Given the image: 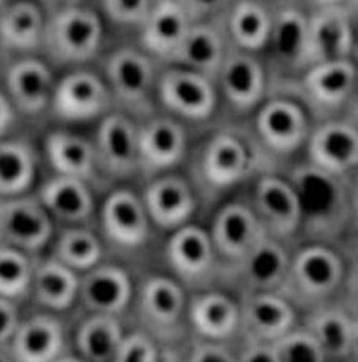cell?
<instances>
[{"label": "cell", "instance_id": "cell-1", "mask_svg": "<svg viewBox=\"0 0 358 362\" xmlns=\"http://www.w3.org/2000/svg\"><path fill=\"white\" fill-rule=\"evenodd\" d=\"M102 39L104 28L96 11L72 5L47 23L43 43L54 61L81 64L97 54Z\"/></svg>", "mask_w": 358, "mask_h": 362}, {"label": "cell", "instance_id": "cell-2", "mask_svg": "<svg viewBox=\"0 0 358 362\" xmlns=\"http://www.w3.org/2000/svg\"><path fill=\"white\" fill-rule=\"evenodd\" d=\"M107 86L131 112H147L156 90V72L150 54L123 47L113 52L105 64Z\"/></svg>", "mask_w": 358, "mask_h": 362}, {"label": "cell", "instance_id": "cell-3", "mask_svg": "<svg viewBox=\"0 0 358 362\" xmlns=\"http://www.w3.org/2000/svg\"><path fill=\"white\" fill-rule=\"evenodd\" d=\"M156 91L167 110L186 120H207L217 107L212 78L184 67H171L162 72Z\"/></svg>", "mask_w": 358, "mask_h": 362}, {"label": "cell", "instance_id": "cell-4", "mask_svg": "<svg viewBox=\"0 0 358 362\" xmlns=\"http://www.w3.org/2000/svg\"><path fill=\"white\" fill-rule=\"evenodd\" d=\"M358 86V66L352 58L320 62L306 69L301 91L317 114H333L354 98Z\"/></svg>", "mask_w": 358, "mask_h": 362}, {"label": "cell", "instance_id": "cell-5", "mask_svg": "<svg viewBox=\"0 0 358 362\" xmlns=\"http://www.w3.org/2000/svg\"><path fill=\"white\" fill-rule=\"evenodd\" d=\"M112 93L94 72L77 71L54 86L53 112L66 122L93 120L110 107Z\"/></svg>", "mask_w": 358, "mask_h": 362}, {"label": "cell", "instance_id": "cell-6", "mask_svg": "<svg viewBox=\"0 0 358 362\" xmlns=\"http://www.w3.org/2000/svg\"><path fill=\"white\" fill-rule=\"evenodd\" d=\"M352 37L345 5L320 7L307 18L304 69L350 58Z\"/></svg>", "mask_w": 358, "mask_h": 362}, {"label": "cell", "instance_id": "cell-7", "mask_svg": "<svg viewBox=\"0 0 358 362\" xmlns=\"http://www.w3.org/2000/svg\"><path fill=\"white\" fill-rule=\"evenodd\" d=\"M53 235L49 212L32 198L0 202V238L21 251H39Z\"/></svg>", "mask_w": 358, "mask_h": 362}, {"label": "cell", "instance_id": "cell-8", "mask_svg": "<svg viewBox=\"0 0 358 362\" xmlns=\"http://www.w3.org/2000/svg\"><path fill=\"white\" fill-rule=\"evenodd\" d=\"M256 131L275 153H292L306 141L309 123L304 109L285 98L269 99L256 115Z\"/></svg>", "mask_w": 358, "mask_h": 362}, {"label": "cell", "instance_id": "cell-9", "mask_svg": "<svg viewBox=\"0 0 358 362\" xmlns=\"http://www.w3.org/2000/svg\"><path fill=\"white\" fill-rule=\"evenodd\" d=\"M309 157L320 171L331 176L358 166V127L352 122H326L309 139Z\"/></svg>", "mask_w": 358, "mask_h": 362}, {"label": "cell", "instance_id": "cell-10", "mask_svg": "<svg viewBox=\"0 0 358 362\" xmlns=\"http://www.w3.org/2000/svg\"><path fill=\"white\" fill-rule=\"evenodd\" d=\"M217 78L226 101L239 112L252 110L265 98L266 74L252 53H226Z\"/></svg>", "mask_w": 358, "mask_h": 362}, {"label": "cell", "instance_id": "cell-11", "mask_svg": "<svg viewBox=\"0 0 358 362\" xmlns=\"http://www.w3.org/2000/svg\"><path fill=\"white\" fill-rule=\"evenodd\" d=\"M96 158L113 176H129L139 165V129L126 115H107L97 129Z\"/></svg>", "mask_w": 358, "mask_h": 362}, {"label": "cell", "instance_id": "cell-12", "mask_svg": "<svg viewBox=\"0 0 358 362\" xmlns=\"http://www.w3.org/2000/svg\"><path fill=\"white\" fill-rule=\"evenodd\" d=\"M265 236L260 217L247 206L232 203L220 209L212 227L215 251L226 259L241 260Z\"/></svg>", "mask_w": 358, "mask_h": 362}, {"label": "cell", "instance_id": "cell-13", "mask_svg": "<svg viewBox=\"0 0 358 362\" xmlns=\"http://www.w3.org/2000/svg\"><path fill=\"white\" fill-rule=\"evenodd\" d=\"M193 26L191 18L177 0H155L141 26L145 52L169 61Z\"/></svg>", "mask_w": 358, "mask_h": 362}, {"label": "cell", "instance_id": "cell-14", "mask_svg": "<svg viewBox=\"0 0 358 362\" xmlns=\"http://www.w3.org/2000/svg\"><path fill=\"white\" fill-rule=\"evenodd\" d=\"M8 99L26 115H37L52 103L54 83L45 62L23 58L13 62L7 72Z\"/></svg>", "mask_w": 358, "mask_h": 362}, {"label": "cell", "instance_id": "cell-15", "mask_svg": "<svg viewBox=\"0 0 358 362\" xmlns=\"http://www.w3.org/2000/svg\"><path fill=\"white\" fill-rule=\"evenodd\" d=\"M102 227L112 243L123 247L143 245L148 235V214L133 192L118 190L105 199Z\"/></svg>", "mask_w": 358, "mask_h": 362}, {"label": "cell", "instance_id": "cell-16", "mask_svg": "<svg viewBox=\"0 0 358 362\" xmlns=\"http://www.w3.org/2000/svg\"><path fill=\"white\" fill-rule=\"evenodd\" d=\"M64 329L53 316L39 315L18 326L8 349L16 362H54L64 356Z\"/></svg>", "mask_w": 358, "mask_h": 362}, {"label": "cell", "instance_id": "cell-17", "mask_svg": "<svg viewBox=\"0 0 358 362\" xmlns=\"http://www.w3.org/2000/svg\"><path fill=\"white\" fill-rule=\"evenodd\" d=\"M255 204L261 221L274 235L288 236L297 232L303 208L298 192L285 180L263 177L256 185Z\"/></svg>", "mask_w": 358, "mask_h": 362}, {"label": "cell", "instance_id": "cell-18", "mask_svg": "<svg viewBox=\"0 0 358 362\" xmlns=\"http://www.w3.org/2000/svg\"><path fill=\"white\" fill-rule=\"evenodd\" d=\"M293 284L307 297L328 296L341 283L344 267L336 252L323 246H309L301 251L288 270Z\"/></svg>", "mask_w": 358, "mask_h": 362}, {"label": "cell", "instance_id": "cell-19", "mask_svg": "<svg viewBox=\"0 0 358 362\" xmlns=\"http://www.w3.org/2000/svg\"><path fill=\"white\" fill-rule=\"evenodd\" d=\"M294 311L290 303L271 292H258L247 298L241 311V324L249 340L275 343L290 332Z\"/></svg>", "mask_w": 358, "mask_h": 362}, {"label": "cell", "instance_id": "cell-20", "mask_svg": "<svg viewBox=\"0 0 358 362\" xmlns=\"http://www.w3.org/2000/svg\"><path fill=\"white\" fill-rule=\"evenodd\" d=\"M185 131L171 118H155L139 129V165L162 171L177 165L185 153Z\"/></svg>", "mask_w": 358, "mask_h": 362}, {"label": "cell", "instance_id": "cell-21", "mask_svg": "<svg viewBox=\"0 0 358 362\" xmlns=\"http://www.w3.org/2000/svg\"><path fill=\"white\" fill-rule=\"evenodd\" d=\"M225 56V40L220 30L207 23H193L169 61L177 67L213 78L217 77Z\"/></svg>", "mask_w": 358, "mask_h": 362}, {"label": "cell", "instance_id": "cell-22", "mask_svg": "<svg viewBox=\"0 0 358 362\" xmlns=\"http://www.w3.org/2000/svg\"><path fill=\"white\" fill-rule=\"evenodd\" d=\"M143 206L158 227L180 228L194 212V197L185 180L167 176L148 187Z\"/></svg>", "mask_w": 358, "mask_h": 362}, {"label": "cell", "instance_id": "cell-23", "mask_svg": "<svg viewBox=\"0 0 358 362\" xmlns=\"http://www.w3.org/2000/svg\"><path fill=\"white\" fill-rule=\"evenodd\" d=\"M307 18L297 7H284L273 15L268 48L278 67L285 71L304 69Z\"/></svg>", "mask_w": 358, "mask_h": 362}, {"label": "cell", "instance_id": "cell-24", "mask_svg": "<svg viewBox=\"0 0 358 362\" xmlns=\"http://www.w3.org/2000/svg\"><path fill=\"white\" fill-rule=\"evenodd\" d=\"M45 18L34 0H18L0 10V43L15 52L29 53L45 39Z\"/></svg>", "mask_w": 358, "mask_h": 362}, {"label": "cell", "instance_id": "cell-25", "mask_svg": "<svg viewBox=\"0 0 358 362\" xmlns=\"http://www.w3.org/2000/svg\"><path fill=\"white\" fill-rule=\"evenodd\" d=\"M249 168V152L236 136L220 133L207 144L201 160V171L207 182L226 189L237 184L246 176Z\"/></svg>", "mask_w": 358, "mask_h": 362}, {"label": "cell", "instance_id": "cell-26", "mask_svg": "<svg viewBox=\"0 0 358 362\" xmlns=\"http://www.w3.org/2000/svg\"><path fill=\"white\" fill-rule=\"evenodd\" d=\"M83 303L94 313L115 316L128 307L131 281L118 267H102L86 274L80 283Z\"/></svg>", "mask_w": 358, "mask_h": 362}, {"label": "cell", "instance_id": "cell-27", "mask_svg": "<svg viewBox=\"0 0 358 362\" xmlns=\"http://www.w3.org/2000/svg\"><path fill=\"white\" fill-rule=\"evenodd\" d=\"M212 238L203 228L184 226L177 228L167 245V259L181 278L193 281L209 272L213 262Z\"/></svg>", "mask_w": 358, "mask_h": 362}, {"label": "cell", "instance_id": "cell-28", "mask_svg": "<svg viewBox=\"0 0 358 362\" xmlns=\"http://www.w3.org/2000/svg\"><path fill=\"white\" fill-rule=\"evenodd\" d=\"M273 15L258 0H237L228 11L226 29L234 45L247 53L268 47Z\"/></svg>", "mask_w": 358, "mask_h": 362}, {"label": "cell", "instance_id": "cell-29", "mask_svg": "<svg viewBox=\"0 0 358 362\" xmlns=\"http://www.w3.org/2000/svg\"><path fill=\"white\" fill-rule=\"evenodd\" d=\"M190 321L201 337L222 343L236 332L241 324V311L223 294H203L191 300Z\"/></svg>", "mask_w": 358, "mask_h": 362}, {"label": "cell", "instance_id": "cell-30", "mask_svg": "<svg viewBox=\"0 0 358 362\" xmlns=\"http://www.w3.org/2000/svg\"><path fill=\"white\" fill-rule=\"evenodd\" d=\"M40 203L53 216L67 222L86 221L93 212V195L85 180L61 174L42 187Z\"/></svg>", "mask_w": 358, "mask_h": 362}, {"label": "cell", "instance_id": "cell-31", "mask_svg": "<svg viewBox=\"0 0 358 362\" xmlns=\"http://www.w3.org/2000/svg\"><path fill=\"white\" fill-rule=\"evenodd\" d=\"M47 157L61 176L86 180L96 166V148L83 137L64 131H54L47 137Z\"/></svg>", "mask_w": 358, "mask_h": 362}, {"label": "cell", "instance_id": "cell-32", "mask_svg": "<svg viewBox=\"0 0 358 362\" xmlns=\"http://www.w3.org/2000/svg\"><path fill=\"white\" fill-rule=\"evenodd\" d=\"M241 260L247 281L261 292H268L284 283L290 270L284 247L266 235Z\"/></svg>", "mask_w": 358, "mask_h": 362}, {"label": "cell", "instance_id": "cell-33", "mask_svg": "<svg viewBox=\"0 0 358 362\" xmlns=\"http://www.w3.org/2000/svg\"><path fill=\"white\" fill-rule=\"evenodd\" d=\"M32 286L37 302L54 311L67 310L80 291V281L72 268L59 260H48L35 268Z\"/></svg>", "mask_w": 358, "mask_h": 362}, {"label": "cell", "instance_id": "cell-34", "mask_svg": "<svg viewBox=\"0 0 358 362\" xmlns=\"http://www.w3.org/2000/svg\"><path fill=\"white\" fill-rule=\"evenodd\" d=\"M184 292L172 279L155 276L142 287L141 311L148 324L169 329L180 321L184 311Z\"/></svg>", "mask_w": 358, "mask_h": 362}, {"label": "cell", "instance_id": "cell-35", "mask_svg": "<svg viewBox=\"0 0 358 362\" xmlns=\"http://www.w3.org/2000/svg\"><path fill=\"white\" fill-rule=\"evenodd\" d=\"M124 339L115 316L96 313L86 320L75 337L80 358L88 362H112Z\"/></svg>", "mask_w": 358, "mask_h": 362}, {"label": "cell", "instance_id": "cell-36", "mask_svg": "<svg viewBox=\"0 0 358 362\" xmlns=\"http://www.w3.org/2000/svg\"><path fill=\"white\" fill-rule=\"evenodd\" d=\"M354 317L338 308L317 311L311 317L309 332L316 337L328 361H349Z\"/></svg>", "mask_w": 358, "mask_h": 362}, {"label": "cell", "instance_id": "cell-37", "mask_svg": "<svg viewBox=\"0 0 358 362\" xmlns=\"http://www.w3.org/2000/svg\"><path fill=\"white\" fill-rule=\"evenodd\" d=\"M35 160L29 146L18 141L0 142V195L18 197L34 182Z\"/></svg>", "mask_w": 358, "mask_h": 362}, {"label": "cell", "instance_id": "cell-38", "mask_svg": "<svg viewBox=\"0 0 358 362\" xmlns=\"http://www.w3.org/2000/svg\"><path fill=\"white\" fill-rule=\"evenodd\" d=\"M102 259V246L88 230L72 228L61 235L56 245V260L72 270H90Z\"/></svg>", "mask_w": 358, "mask_h": 362}, {"label": "cell", "instance_id": "cell-39", "mask_svg": "<svg viewBox=\"0 0 358 362\" xmlns=\"http://www.w3.org/2000/svg\"><path fill=\"white\" fill-rule=\"evenodd\" d=\"M34 268L21 249L0 246V297L16 300L32 286Z\"/></svg>", "mask_w": 358, "mask_h": 362}, {"label": "cell", "instance_id": "cell-40", "mask_svg": "<svg viewBox=\"0 0 358 362\" xmlns=\"http://www.w3.org/2000/svg\"><path fill=\"white\" fill-rule=\"evenodd\" d=\"M280 362H328L325 351L309 330H290L274 343Z\"/></svg>", "mask_w": 358, "mask_h": 362}, {"label": "cell", "instance_id": "cell-41", "mask_svg": "<svg viewBox=\"0 0 358 362\" xmlns=\"http://www.w3.org/2000/svg\"><path fill=\"white\" fill-rule=\"evenodd\" d=\"M153 0H100V7L109 20L119 26H142Z\"/></svg>", "mask_w": 358, "mask_h": 362}, {"label": "cell", "instance_id": "cell-42", "mask_svg": "<svg viewBox=\"0 0 358 362\" xmlns=\"http://www.w3.org/2000/svg\"><path fill=\"white\" fill-rule=\"evenodd\" d=\"M161 353L148 335H126L112 362H158Z\"/></svg>", "mask_w": 358, "mask_h": 362}, {"label": "cell", "instance_id": "cell-43", "mask_svg": "<svg viewBox=\"0 0 358 362\" xmlns=\"http://www.w3.org/2000/svg\"><path fill=\"white\" fill-rule=\"evenodd\" d=\"M184 362H239L237 354L222 345L220 341L196 343L188 353Z\"/></svg>", "mask_w": 358, "mask_h": 362}, {"label": "cell", "instance_id": "cell-44", "mask_svg": "<svg viewBox=\"0 0 358 362\" xmlns=\"http://www.w3.org/2000/svg\"><path fill=\"white\" fill-rule=\"evenodd\" d=\"M20 326L13 300L0 297V348H7Z\"/></svg>", "mask_w": 358, "mask_h": 362}, {"label": "cell", "instance_id": "cell-45", "mask_svg": "<svg viewBox=\"0 0 358 362\" xmlns=\"http://www.w3.org/2000/svg\"><path fill=\"white\" fill-rule=\"evenodd\" d=\"M193 23H203V20L223 10L231 0H177Z\"/></svg>", "mask_w": 358, "mask_h": 362}, {"label": "cell", "instance_id": "cell-46", "mask_svg": "<svg viewBox=\"0 0 358 362\" xmlns=\"http://www.w3.org/2000/svg\"><path fill=\"white\" fill-rule=\"evenodd\" d=\"M239 362H280L274 343L249 340L241 353L237 354Z\"/></svg>", "mask_w": 358, "mask_h": 362}, {"label": "cell", "instance_id": "cell-47", "mask_svg": "<svg viewBox=\"0 0 358 362\" xmlns=\"http://www.w3.org/2000/svg\"><path fill=\"white\" fill-rule=\"evenodd\" d=\"M345 10H347L350 37H352L350 58L354 59L358 66V0H350L349 4H345Z\"/></svg>", "mask_w": 358, "mask_h": 362}, {"label": "cell", "instance_id": "cell-48", "mask_svg": "<svg viewBox=\"0 0 358 362\" xmlns=\"http://www.w3.org/2000/svg\"><path fill=\"white\" fill-rule=\"evenodd\" d=\"M15 123V105L10 99L0 93V137L8 133L11 124Z\"/></svg>", "mask_w": 358, "mask_h": 362}, {"label": "cell", "instance_id": "cell-49", "mask_svg": "<svg viewBox=\"0 0 358 362\" xmlns=\"http://www.w3.org/2000/svg\"><path fill=\"white\" fill-rule=\"evenodd\" d=\"M349 362H358V315L352 321V341Z\"/></svg>", "mask_w": 358, "mask_h": 362}, {"label": "cell", "instance_id": "cell-50", "mask_svg": "<svg viewBox=\"0 0 358 362\" xmlns=\"http://www.w3.org/2000/svg\"><path fill=\"white\" fill-rule=\"evenodd\" d=\"M350 206L355 217L358 219V177L355 179V182L352 185V190H350Z\"/></svg>", "mask_w": 358, "mask_h": 362}, {"label": "cell", "instance_id": "cell-51", "mask_svg": "<svg viewBox=\"0 0 358 362\" xmlns=\"http://www.w3.org/2000/svg\"><path fill=\"white\" fill-rule=\"evenodd\" d=\"M158 362H184V361H181L174 351H171V349H169V351L161 353Z\"/></svg>", "mask_w": 358, "mask_h": 362}, {"label": "cell", "instance_id": "cell-52", "mask_svg": "<svg viewBox=\"0 0 358 362\" xmlns=\"http://www.w3.org/2000/svg\"><path fill=\"white\" fill-rule=\"evenodd\" d=\"M318 7H335V5H345L347 0H314Z\"/></svg>", "mask_w": 358, "mask_h": 362}, {"label": "cell", "instance_id": "cell-53", "mask_svg": "<svg viewBox=\"0 0 358 362\" xmlns=\"http://www.w3.org/2000/svg\"><path fill=\"white\" fill-rule=\"evenodd\" d=\"M350 283H352V289H354L355 296L358 297V260L355 262V265H354V270H352V278H350Z\"/></svg>", "mask_w": 358, "mask_h": 362}, {"label": "cell", "instance_id": "cell-54", "mask_svg": "<svg viewBox=\"0 0 358 362\" xmlns=\"http://www.w3.org/2000/svg\"><path fill=\"white\" fill-rule=\"evenodd\" d=\"M54 362H88L83 358H80V356H61L59 359H56Z\"/></svg>", "mask_w": 358, "mask_h": 362}, {"label": "cell", "instance_id": "cell-55", "mask_svg": "<svg viewBox=\"0 0 358 362\" xmlns=\"http://www.w3.org/2000/svg\"><path fill=\"white\" fill-rule=\"evenodd\" d=\"M0 362H16L13 359V356L10 354V351H4V348H0Z\"/></svg>", "mask_w": 358, "mask_h": 362}, {"label": "cell", "instance_id": "cell-56", "mask_svg": "<svg viewBox=\"0 0 358 362\" xmlns=\"http://www.w3.org/2000/svg\"><path fill=\"white\" fill-rule=\"evenodd\" d=\"M355 124L358 127V98H357V101H355Z\"/></svg>", "mask_w": 358, "mask_h": 362}, {"label": "cell", "instance_id": "cell-57", "mask_svg": "<svg viewBox=\"0 0 358 362\" xmlns=\"http://www.w3.org/2000/svg\"><path fill=\"white\" fill-rule=\"evenodd\" d=\"M5 4H7V0H0V10L5 7Z\"/></svg>", "mask_w": 358, "mask_h": 362}]
</instances>
